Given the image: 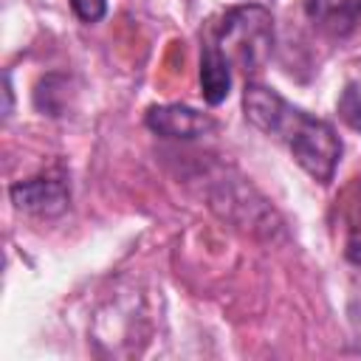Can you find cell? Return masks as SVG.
Wrapping results in <instances>:
<instances>
[{
  "label": "cell",
  "mask_w": 361,
  "mask_h": 361,
  "mask_svg": "<svg viewBox=\"0 0 361 361\" xmlns=\"http://www.w3.org/2000/svg\"><path fill=\"white\" fill-rule=\"evenodd\" d=\"M243 110H245V118L259 133L279 141L313 180L319 183L333 180L344 147L330 121L290 104L274 87H265L259 82L245 85Z\"/></svg>",
  "instance_id": "1"
},
{
  "label": "cell",
  "mask_w": 361,
  "mask_h": 361,
  "mask_svg": "<svg viewBox=\"0 0 361 361\" xmlns=\"http://www.w3.org/2000/svg\"><path fill=\"white\" fill-rule=\"evenodd\" d=\"M206 34L243 71H259L274 51V17L257 3L228 8Z\"/></svg>",
  "instance_id": "2"
},
{
  "label": "cell",
  "mask_w": 361,
  "mask_h": 361,
  "mask_svg": "<svg viewBox=\"0 0 361 361\" xmlns=\"http://www.w3.org/2000/svg\"><path fill=\"white\" fill-rule=\"evenodd\" d=\"M11 203L14 209L34 214V217H56L68 209L71 203V183L62 172H45L34 175L25 180H17L11 189Z\"/></svg>",
  "instance_id": "3"
},
{
  "label": "cell",
  "mask_w": 361,
  "mask_h": 361,
  "mask_svg": "<svg viewBox=\"0 0 361 361\" xmlns=\"http://www.w3.org/2000/svg\"><path fill=\"white\" fill-rule=\"evenodd\" d=\"M144 124L161 135V138H172V141H192L200 135H209L217 121L209 113H200L189 104H158L149 107L144 116Z\"/></svg>",
  "instance_id": "4"
},
{
  "label": "cell",
  "mask_w": 361,
  "mask_h": 361,
  "mask_svg": "<svg viewBox=\"0 0 361 361\" xmlns=\"http://www.w3.org/2000/svg\"><path fill=\"white\" fill-rule=\"evenodd\" d=\"M307 23L324 37L344 39L361 25V0H305Z\"/></svg>",
  "instance_id": "5"
},
{
  "label": "cell",
  "mask_w": 361,
  "mask_h": 361,
  "mask_svg": "<svg viewBox=\"0 0 361 361\" xmlns=\"http://www.w3.org/2000/svg\"><path fill=\"white\" fill-rule=\"evenodd\" d=\"M231 90V62L220 51V45L206 34L200 45V93L206 104H220L226 102Z\"/></svg>",
  "instance_id": "6"
},
{
  "label": "cell",
  "mask_w": 361,
  "mask_h": 361,
  "mask_svg": "<svg viewBox=\"0 0 361 361\" xmlns=\"http://www.w3.org/2000/svg\"><path fill=\"white\" fill-rule=\"evenodd\" d=\"M336 107H338V118H341L347 127H353V130L361 133V90H358V85L350 82V85L341 90Z\"/></svg>",
  "instance_id": "7"
},
{
  "label": "cell",
  "mask_w": 361,
  "mask_h": 361,
  "mask_svg": "<svg viewBox=\"0 0 361 361\" xmlns=\"http://www.w3.org/2000/svg\"><path fill=\"white\" fill-rule=\"evenodd\" d=\"M71 8L82 23H99L107 14V0H71Z\"/></svg>",
  "instance_id": "8"
},
{
  "label": "cell",
  "mask_w": 361,
  "mask_h": 361,
  "mask_svg": "<svg viewBox=\"0 0 361 361\" xmlns=\"http://www.w3.org/2000/svg\"><path fill=\"white\" fill-rule=\"evenodd\" d=\"M347 257H350L353 262H358V265H361V245H358V243H353V245L347 248Z\"/></svg>",
  "instance_id": "9"
}]
</instances>
